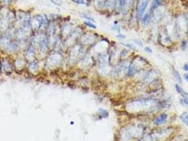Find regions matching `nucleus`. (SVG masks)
I'll list each match as a JSON object with an SVG mask.
<instances>
[{
    "mask_svg": "<svg viewBox=\"0 0 188 141\" xmlns=\"http://www.w3.org/2000/svg\"><path fill=\"white\" fill-rule=\"evenodd\" d=\"M158 102L154 99H141L132 101L127 105V109L131 111H140V110L149 109H151L157 107Z\"/></svg>",
    "mask_w": 188,
    "mask_h": 141,
    "instance_id": "f257e3e1",
    "label": "nucleus"
},
{
    "mask_svg": "<svg viewBox=\"0 0 188 141\" xmlns=\"http://www.w3.org/2000/svg\"><path fill=\"white\" fill-rule=\"evenodd\" d=\"M149 2V0H139L138 3V7H137V16L139 18L143 17Z\"/></svg>",
    "mask_w": 188,
    "mask_h": 141,
    "instance_id": "f03ea898",
    "label": "nucleus"
},
{
    "mask_svg": "<svg viewBox=\"0 0 188 141\" xmlns=\"http://www.w3.org/2000/svg\"><path fill=\"white\" fill-rule=\"evenodd\" d=\"M129 68L128 64H127V62H122L118 65V66L117 67L116 69H115V73H116L118 76H120L122 73H125L126 72H127Z\"/></svg>",
    "mask_w": 188,
    "mask_h": 141,
    "instance_id": "7ed1b4c3",
    "label": "nucleus"
},
{
    "mask_svg": "<svg viewBox=\"0 0 188 141\" xmlns=\"http://www.w3.org/2000/svg\"><path fill=\"white\" fill-rule=\"evenodd\" d=\"M168 119V114L163 113V114H160L158 117L156 118L154 121V125L156 126H161L162 125L166 122Z\"/></svg>",
    "mask_w": 188,
    "mask_h": 141,
    "instance_id": "20e7f679",
    "label": "nucleus"
},
{
    "mask_svg": "<svg viewBox=\"0 0 188 141\" xmlns=\"http://www.w3.org/2000/svg\"><path fill=\"white\" fill-rule=\"evenodd\" d=\"M134 0H119L120 7L122 10H125L126 9H128L131 4H132Z\"/></svg>",
    "mask_w": 188,
    "mask_h": 141,
    "instance_id": "39448f33",
    "label": "nucleus"
},
{
    "mask_svg": "<svg viewBox=\"0 0 188 141\" xmlns=\"http://www.w3.org/2000/svg\"><path fill=\"white\" fill-rule=\"evenodd\" d=\"M172 74H173L174 78H175V79L176 80V81L178 83L181 84L182 83H183V79H182V77L181 76H180V73L178 72V70L175 69V68H172Z\"/></svg>",
    "mask_w": 188,
    "mask_h": 141,
    "instance_id": "423d86ee",
    "label": "nucleus"
},
{
    "mask_svg": "<svg viewBox=\"0 0 188 141\" xmlns=\"http://www.w3.org/2000/svg\"><path fill=\"white\" fill-rule=\"evenodd\" d=\"M175 87V90H176V92L178 93V94L180 95H182L183 97H186V96L188 95V93H186V92L184 90V89L182 88V87H180L178 84H176Z\"/></svg>",
    "mask_w": 188,
    "mask_h": 141,
    "instance_id": "0eeeda50",
    "label": "nucleus"
},
{
    "mask_svg": "<svg viewBox=\"0 0 188 141\" xmlns=\"http://www.w3.org/2000/svg\"><path fill=\"white\" fill-rule=\"evenodd\" d=\"M180 120L182 121V122L185 124L188 127V113L186 112V111L183 112V114H181V115L180 116Z\"/></svg>",
    "mask_w": 188,
    "mask_h": 141,
    "instance_id": "6e6552de",
    "label": "nucleus"
},
{
    "mask_svg": "<svg viewBox=\"0 0 188 141\" xmlns=\"http://www.w3.org/2000/svg\"><path fill=\"white\" fill-rule=\"evenodd\" d=\"M163 2V0H153L151 3V10H155L158 8V7L161 5Z\"/></svg>",
    "mask_w": 188,
    "mask_h": 141,
    "instance_id": "1a4fd4ad",
    "label": "nucleus"
},
{
    "mask_svg": "<svg viewBox=\"0 0 188 141\" xmlns=\"http://www.w3.org/2000/svg\"><path fill=\"white\" fill-rule=\"evenodd\" d=\"M151 14L149 13H146L142 17V23H144V25H147L148 23H149V22L151 21Z\"/></svg>",
    "mask_w": 188,
    "mask_h": 141,
    "instance_id": "9d476101",
    "label": "nucleus"
},
{
    "mask_svg": "<svg viewBox=\"0 0 188 141\" xmlns=\"http://www.w3.org/2000/svg\"><path fill=\"white\" fill-rule=\"evenodd\" d=\"M99 114L102 117H108V112L103 109H100Z\"/></svg>",
    "mask_w": 188,
    "mask_h": 141,
    "instance_id": "9b49d317",
    "label": "nucleus"
},
{
    "mask_svg": "<svg viewBox=\"0 0 188 141\" xmlns=\"http://www.w3.org/2000/svg\"><path fill=\"white\" fill-rule=\"evenodd\" d=\"M180 103L182 105H187L188 106V95L186 97H183V98L180 99Z\"/></svg>",
    "mask_w": 188,
    "mask_h": 141,
    "instance_id": "f8f14e48",
    "label": "nucleus"
},
{
    "mask_svg": "<svg viewBox=\"0 0 188 141\" xmlns=\"http://www.w3.org/2000/svg\"><path fill=\"white\" fill-rule=\"evenodd\" d=\"M123 44V45L126 46V47H129V48L132 49V50H137L136 47H135V46L134 45V44Z\"/></svg>",
    "mask_w": 188,
    "mask_h": 141,
    "instance_id": "ddd939ff",
    "label": "nucleus"
},
{
    "mask_svg": "<svg viewBox=\"0 0 188 141\" xmlns=\"http://www.w3.org/2000/svg\"><path fill=\"white\" fill-rule=\"evenodd\" d=\"M84 23H85L86 25L87 26L91 28H96V26H95L94 25V24L92 23L88 22V21H85V22H84Z\"/></svg>",
    "mask_w": 188,
    "mask_h": 141,
    "instance_id": "4468645a",
    "label": "nucleus"
},
{
    "mask_svg": "<svg viewBox=\"0 0 188 141\" xmlns=\"http://www.w3.org/2000/svg\"><path fill=\"white\" fill-rule=\"evenodd\" d=\"M187 41H186L185 40H183V42H182V49H183V50H185L186 48H187Z\"/></svg>",
    "mask_w": 188,
    "mask_h": 141,
    "instance_id": "2eb2a0df",
    "label": "nucleus"
},
{
    "mask_svg": "<svg viewBox=\"0 0 188 141\" xmlns=\"http://www.w3.org/2000/svg\"><path fill=\"white\" fill-rule=\"evenodd\" d=\"M144 50H145L146 52H148L149 54H152V52H153V51H152L150 47H146L145 48H144Z\"/></svg>",
    "mask_w": 188,
    "mask_h": 141,
    "instance_id": "dca6fc26",
    "label": "nucleus"
},
{
    "mask_svg": "<svg viewBox=\"0 0 188 141\" xmlns=\"http://www.w3.org/2000/svg\"><path fill=\"white\" fill-rule=\"evenodd\" d=\"M183 70H185V71L188 72V62L185 63V64H184V66H183Z\"/></svg>",
    "mask_w": 188,
    "mask_h": 141,
    "instance_id": "f3484780",
    "label": "nucleus"
},
{
    "mask_svg": "<svg viewBox=\"0 0 188 141\" xmlns=\"http://www.w3.org/2000/svg\"><path fill=\"white\" fill-rule=\"evenodd\" d=\"M116 37H117V38H119V39H122V40H124V39H125V38H126V37L124 36V35H121V34H120V35H117Z\"/></svg>",
    "mask_w": 188,
    "mask_h": 141,
    "instance_id": "a211bd4d",
    "label": "nucleus"
},
{
    "mask_svg": "<svg viewBox=\"0 0 188 141\" xmlns=\"http://www.w3.org/2000/svg\"><path fill=\"white\" fill-rule=\"evenodd\" d=\"M135 41H136V44H138L139 46H140V47H142L143 44L141 43V42L140 40H135Z\"/></svg>",
    "mask_w": 188,
    "mask_h": 141,
    "instance_id": "6ab92c4d",
    "label": "nucleus"
},
{
    "mask_svg": "<svg viewBox=\"0 0 188 141\" xmlns=\"http://www.w3.org/2000/svg\"><path fill=\"white\" fill-rule=\"evenodd\" d=\"M184 79L186 81V82L188 83V73H185L184 75Z\"/></svg>",
    "mask_w": 188,
    "mask_h": 141,
    "instance_id": "aec40b11",
    "label": "nucleus"
},
{
    "mask_svg": "<svg viewBox=\"0 0 188 141\" xmlns=\"http://www.w3.org/2000/svg\"><path fill=\"white\" fill-rule=\"evenodd\" d=\"M187 35H188V23H187Z\"/></svg>",
    "mask_w": 188,
    "mask_h": 141,
    "instance_id": "412c9836",
    "label": "nucleus"
},
{
    "mask_svg": "<svg viewBox=\"0 0 188 141\" xmlns=\"http://www.w3.org/2000/svg\"><path fill=\"white\" fill-rule=\"evenodd\" d=\"M0 70H1V66H0Z\"/></svg>",
    "mask_w": 188,
    "mask_h": 141,
    "instance_id": "4be33fe9",
    "label": "nucleus"
}]
</instances>
